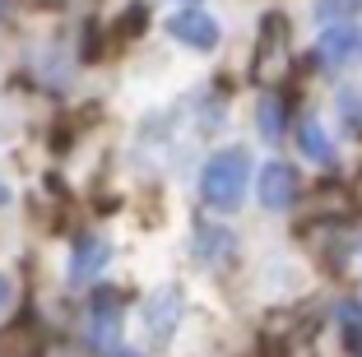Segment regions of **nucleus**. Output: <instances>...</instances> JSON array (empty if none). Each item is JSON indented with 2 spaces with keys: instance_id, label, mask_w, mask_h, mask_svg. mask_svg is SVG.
<instances>
[{
  "instance_id": "10",
  "label": "nucleus",
  "mask_w": 362,
  "mask_h": 357,
  "mask_svg": "<svg viewBox=\"0 0 362 357\" xmlns=\"http://www.w3.org/2000/svg\"><path fill=\"white\" fill-rule=\"evenodd\" d=\"M260 139H269V144H279V139L288 135V98L279 93H265L260 98Z\"/></svg>"
},
{
  "instance_id": "11",
  "label": "nucleus",
  "mask_w": 362,
  "mask_h": 357,
  "mask_svg": "<svg viewBox=\"0 0 362 357\" xmlns=\"http://www.w3.org/2000/svg\"><path fill=\"white\" fill-rule=\"evenodd\" d=\"M298 144H302V153L316 158V163H334V144H330V135H325V126H320V121H302Z\"/></svg>"
},
{
  "instance_id": "9",
  "label": "nucleus",
  "mask_w": 362,
  "mask_h": 357,
  "mask_svg": "<svg viewBox=\"0 0 362 357\" xmlns=\"http://www.w3.org/2000/svg\"><path fill=\"white\" fill-rule=\"evenodd\" d=\"M353 56H358V28L353 23H334L316 37V65H325V70L353 61Z\"/></svg>"
},
{
  "instance_id": "13",
  "label": "nucleus",
  "mask_w": 362,
  "mask_h": 357,
  "mask_svg": "<svg viewBox=\"0 0 362 357\" xmlns=\"http://www.w3.org/2000/svg\"><path fill=\"white\" fill-rule=\"evenodd\" d=\"M339 116L349 135H362V88H344L339 93Z\"/></svg>"
},
{
  "instance_id": "15",
  "label": "nucleus",
  "mask_w": 362,
  "mask_h": 357,
  "mask_svg": "<svg viewBox=\"0 0 362 357\" xmlns=\"http://www.w3.org/2000/svg\"><path fill=\"white\" fill-rule=\"evenodd\" d=\"M10 293H14V288H10V279H5V274H0V311H5V306H10Z\"/></svg>"
},
{
  "instance_id": "12",
  "label": "nucleus",
  "mask_w": 362,
  "mask_h": 357,
  "mask_svg": "<svg viewBox=\"0 0 362 357\" xmlns=\"http://www.w3.org/2000/svg\"><path fill=\"white\" fill-rule=\"evenodd\" d=\"M339 325H344V348H349V357H362V302L339 306Z\"/></svg>"
},
{
  "instance_id": "6",
  "label": "nucleus",
  "mask_w": 362,
  "mask_h": 357,
  "mask_svg": "<svg viewBox=\"0 0 362 357\" xmlns=\"http://www.w3.org/2000/svg\"><path fill=\"white\" fill-rule=\"evenodd\" d=\"M107 260H112V242H107V237H98V232L79 237L75 251H70V283H75V288L93 283L98 274H103Z\"/></svg>"
},
{
  "instance_id": "1",
  "label": "nucleus",
  "mask_w": 362,
  "mask_h": 357,
  "mask_svg": "<svg viewBox=\"0 0 362 357\" xmlns=\"http://www.w3.org/2000/svg\"><path fill=\"white\" fill-rule=\"evenodd\" d=\"M246 181H251V153H246V148H223V153H214L200 172V200L209 204V209L228 213V209L242 204Z\"/></svg>"
},
{
  "instance_id": "5",
  "label": "nucleus",
  "mask_w": 362,
  "mask_h": 357,
  "mask_svg": "<svg viewBox=\"0 0 362 357\" xmlns=\"http://www.w3.org/2000/svg\"><path fill=\"white\" fill-rule=\"evenodd\" d=\"M121 334V297L117 293H98L88 302V348L107 353Z\"/></svg>"
},
{
  "instance_id": "8",
  "label": "nucleus",
  "mask_w": 362,
  "mask_h": 357,
  "mask_svg": "<svg viewBox=\"0 0 362 357\" xmlns=\"http://www.w3.org/2000/svg\"><path fill=\"white\" fill-rule=\"evenodd\" d=\"M237 255V237L228 228H214V223H200L195 228V260L214 264V269H228Z\"/></svg>"
},
{
  "instance_id": "16",
  "label": "nucleus",
  "mask_w": 362,
  "mask_h": 357,
  "mask_svg": "<svg viewBox=\"0 0 362 357\" xmlns=\"http://www.w3.org/2000/svg\"><path fill=\"white\" fill-rule=\"evenodd\" d=\"M5 204H10V186H0V209H5Z\"/></svg>"
},
{
  "instance_id": "3",
  "label": "nucleus",
  "mask_w": 362,
  "mask_h": 357,
  "mask_svg": "<svg viewBox=\"0 0 362 357\" xmlns=\"http://www.w3.org/2000/svg\"><path fill=\"white\" fill-rule=\"evenodd\" d=\"M168 33L177 37L181 47H195V52H209V47H218V37H223L218 19L204 14V10H177L168 19Z\"/></svg>"
},
{
  "instance_id": "2",
  "label": "nucleus",
  "mask_w": 362,
  "mask_h": 357,
  "mask_svg": "<svg viewBox=\"0 0 362 357\" xmlns=\"http://www.w3.org/2000/svg\"><path fill=\"white\" fill-rule=\"evenodd\" d=\"M288 33H284V19L279 14H269L265 28H260V42H256V61H251V79L256 84H274L279 74H284L288 65Z\"/></svg>"
},
{
  "instance_id": "7",
  "label": "nucleus",
  "mask_w": 362,
  "mask_h": 357,
  "mask_svg": "<svg viewBox=\"0 0 362 357\" xmlns=\"http://www.w3.org/2000/svg\"><path fill=\"white\" fill-rule=\"evenodd\" d=\"M298 168H288V163H269L265 172H260V204L265 209H293L298 204Z\"/></svg>"
},
{
  "instance_id": "17",
  "label": "nucleus",
  "mask_w": 362,
  "mask_h": 357,
  "mask_svg": "<svg viewBox=\"0 0 362 357\" xmlns=\"http://www.w3.org/2000/svg\"><path fill=\"white\" fill-rule=\"evenodd\" d=\"M0 5H5V0H0Z\"/></svg>"
},
{
  "instance_id": "14",
  "label": "nucleus",
  "mask_w": 362,
  "mask_h": 357,
  "mask_svg": "<svg viewBox=\"0 0 362 357\" xmlns=\"http://www.w3.org/2000/svg\"><path fill=\"white\" fill-rule=\"evenodd\" d=\"M353 10H358V0H316V10H311V14H316L320 23H330V19H344V14H353Z\"/></svg>"
},
{
  "instance_id": "4",
  "label": "nucleus",
  "mask_w": 362,
  "mask_h": 357,
  "mask_svg": "<svg viewBox=\"0 0 362 357\" xmlns=\"http://www.w3.org/2000/svg\"><path fill=\"white\" fill-rule=\"evenodd\" d=\"M181 325V293L177 288H158V293L144 302V334L153 344H168Z\"/></svg>"
}]
</instances>
